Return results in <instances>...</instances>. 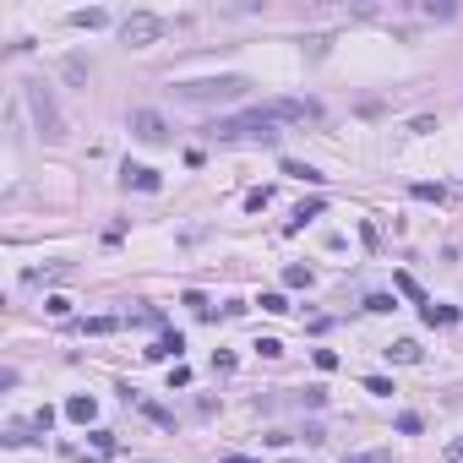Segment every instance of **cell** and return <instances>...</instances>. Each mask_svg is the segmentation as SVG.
Listing matches in <instances>:
<instances>
[{
    "label": "cell",
    "mask_w": 463,
    "mask_h": 463,
    "mask_svg": "<svg viewBox=\"0 0 463 463\" xmlns=\"http://www.w3.org/2000/svg\"><path fill=\"white\" fill-rule=\"evenodd\" d=\"M27 109H33V126L44 142H66V115H60L49 82H27Z\"/></svg>",
    "instance_id": "3"
},
{
    "label": "cell",
    "mask_w": 463,
    "mask_h": 463,
    "mask_svg": "<svg viewBox=\"0 0 463 463\" xmlns=\"http://www.w3.org/2000/svg\"><path fill=\"white\" fill-rule=\"evenodd\" d=\"M131 137L137 142H169V126H163V115H153V109H131Z\"/></svg>",
    "instance_id": "6"
},
{
    "label": "cell",
    "mask_w": 463,
    "mask_h": 463,
    "mask_svg": "<svg viewBox=\"0 0 463 463\" xmlns=\"http://www.w3.org/2000/svg\"><path fill=\"white\" fill-rule=\"evenodd\" d=\"M316 213H321V196H316V202H300V207H295V218H289V234L300 229V224H310Z\"/></svg>",
    "instance_id": "15"
},
{
    "label": "cell",
    "mask_w": 463,
    "mask_h": 463,
    "mask_svg": "<svg viewBox=\"0 0 463 463\" xmlns=\"http://www.w3.org/2000/svg\"><path fill=\"white\" fill-rule=\"evenodd\" d=\"M120 38H126L131 49H142V44H153V38H163V16H153V11H137V16H126V27H120Z\"/></svg>",
    "instance_id": "5"
},
{
    "label": "cell",
    "mask_w": 463,
    "mask_h": 463,
    "mask_svg": "<svg viewBox=\"0 0 463 463\" xmlns=\"http://www.w3.org/2000/svg\"><path fill=\"white\" fill-rule=\"evenodd\" d=\"M218 463H262V458H245V453H224Z\"/></svg>",
    "instance_id": "32"
},
{
    "label": "cell",
    "mask_w": 463,
    "mask_h": 463,
    "mask_svg": "<svg viewBox=\"0 0 463 463\" xmlns=\"http://www.w3.org/2000/svg\"><path fill=\"white\" fill-rule=\"evenodd\" d=\"M0 442H5V447H27V442H33V431H27V425H11Z\"/></svg>",
    "instance_id": "24"
},
{
    "label": "cell",
    "mask_w": 463,
    "mask_h": 463,
    "mask_svg": "<svg viewBox=\"0 0 463 463\" xmlns=\"http://www.w3.org/2000/svg\"><path fill=\"white\" fill-rule=\"evenodd\" d=\"M414 196H420V202H447V185H431V180H420V185H414Z\"/></svg>",
    "instance_id": "18"
},
{
    "label": "cell",
    "mask_w": 463,
    "mask_h": 463,
    "mask_svg": "<svg viewBox=\"0 0 463 463\" xmlns=\"http://www.w3.org/2000/svg\"><path fill=\"white\" fill-rule=\"evenodd\" d=\"M360 387H365L371 398H392V392H398V387L387 382V376H365V382H360Z\"/></svg>",
    "instance_id": "22"
},
{
    "label": "cell",
    "mask_w": 463,
    "mask_h": 463,
    "mask_svg": "<svg viewBox=\"0 0 463 463\" xmlns=\"http://www.w3.org/2000/svg\"><path fill=\"white\" fill-rule=\"evenodd\" d=\"M447 463H463V436H458V442H447Z\"/></svg>",
    "instance_id": "31"
},
{
    "label": "cell",
    "mask_w": 463,
    "mask_h": 463,
    "mask_svg": "<svg viewBox=\"0 0 463 463\" xmlns=\"http://www.w3.org/2000/svg\"><path fill=\"white\" fill-rule=\"evenodd\" d=\"M44 310H49V316H71V300H66V295H49Z\"/></svg>",
    "instance_id": "28"
},
{
    "label": "cell",
    "mask_w": 463,
    "mask_h": 463,
    "mask_svg": "<svg viewBox=\"0 0 463 463\" xmlns=\"http://www.w3.org/2000/svg\"><path fill=\"white\" fill-rule=\"evenodd\" d=\"M420 316H425L431 327H453V321H458V306H420Z\"/></svg>",
    "instance_id": "12"
},
{
    "label": "cell",
    "mask_w": 463,
    "mask_h": 463,
    "mask_svg": "<svg viewBox=\"0 0 463 463\" xmlns=\"http://www.w3.org/2000/svg\"><path fill=\"white\" fill-rule=\"evenodd\" d=\"M392 289H398L403 300H420V306H431V300H425V289H420V284H414L409 273H392Z\"/></svg>",
    "instance_id": "13"
},
{
    "label": "cell",
    "mask_w": 463,
    "mask_h": 463,
    "mask_svg": "<svg viewBox=\"0 0 463 463\" xmlns=\"http://www.w3.org/2000/svg\"><path fill=\"white\" fill-rule=\"evenodd\" d=\"M316 371H338V349H316Z\"/></svg>",
    "instance_id": "29"
},
{
    "label": "cell",
    "mask_w": 463,
    "mask_h": 463,
    "mask_svg": "<svg viewBox=\"0 0 463 463\" xmlns=\"http://www.w3.org/2000/svg\"><path fill=\"white\" fill-rule=\"evenodd\" d=\"M284 174H295V180H306V185H321V180H327L321 169H310V163H300V158H284Z\"/></svg>",
    "instance_id": "11"
},
{
    "label": "cell",
    "mask_w": 463,
    "mask_h": 463,
    "mask_svg": "<svg viewBox=\"0 0 463 463\" xmlns=\"http://www.w3.org/2000/svg\"><path fill=\"white\" fill-rule=\"evenodd\" d=\"M120 180H126L131 191H148V196H153V191H163V174H158V169H148V163H126V169H120Z\"/></svg>",
    "instance_id": "7"
},
{
    "label": "cell",
    "mask_w": 463,
    "mask_h": 463,
    "mask_svg": "<svg viewBox=\"0 0 463 463\" xmlns=\"http://www.w3.org/2000/svg\"><path fill=\"white\" fill-rule=\"evenodd\" d=\"M71 22H77V27H104L109 11H98V5H93V11H71Z\"/></svg>",
    "instance_id": "17"
},
{
    "label": "cell",
    "mask_w": 463,
    "mask_h": 463,
    "mask_svg": "<svg viewBox=\"0 0 463 463\" xmlns=\"http://www.w3.org/2000/svg\"><path fill=\"white\" fill-rule=\"evenodd\" d=\"M207 137H218V142H262V148H278V126L262 115V109H245V115H218L213 126H207Z\"/></svg>",
    "instance_id": "1"
},
{
    "label": "cell",
    "mask_w": 463,
    "mask_h": 463,
    "mask_svg": "<svg viewBox=\"0 0 463 463\" xmlns=\"http://www.w3.org/2000/svg\"><path fill=\"white\" fill-rule=\"evenodd\" d=\"M284 284H289V289H310V267L289 262V267H284Z\"/></svg>",
    "instance_id": "14"
},
{
    "label": "cell",
    "mask_w": 463,
    "mask_h": 463,
    "mask_svg": "<svg viewBox=\"0 0 463 463\" xmlns=\"http://www.w3.org/2000/svg\"><path fill=\"white\" fill-rule=\"evenodd\" d=\"M267 202H273V191H267V185H256V191H245V213H262Z\"/></svg>",
    "instance_id": "19"
},
{
    "label": "cell",
    "mask_w": 463,
    "mask_h": 463,
    "mask_svg": "<svg viewBox=\"0 0 463 463\" xmlns=\"http://www.w3.org/2000/svg\"><path fill=\"white\" fill-rule=\"evenodd\" d=\"M169 93L185 98V104H234V98L251 93V82L245 77H196V82H174Z\"/></svg>",
    "instance_id": "2"
},
{
    "label": "cell",
    "mask_w": 463,
    "mask_h": 463,
    "mask_svg": "<svg viewBox=\"0 0 463 463\" xmlns=\"http://www.w3.org/2000/svg\"><path fill=\"white\" fill-rule=\"evenodd\" d=\"M180 349H185V338H180V332H163L153 349H142V354H148V360H169V354H180Z\"/></svg>",
    "instance_id": "9"
},
{
    "label": "cell",
    "mask_w": 463,
    "mask_h": 463,
    "mask_svg": "<svg viewBox=\"0 0 463 463\" xmlns=\"http://www.w3.org/2000/svg\"><path fill=\"white\" fill-rule=\"evenodd\" d=\"M115 327H120L115 316H87V321H82V332H93V338H104V332H115Z\"/></svg>",
    "instance_id": "16"
},
{
    "label": "cell",
    "mask_w": 463,
    "mask_h": 463,
    "mask_svg": "<svg viewBox=\"0 0 463 463\" xmlns=\"http://www.w3.org/2000/svg\"><path fill=\"white\" fill-rule=\"evenodd\" d=\"M60 71H66V82H87V60H77V55H71Z\"/></svg>",
    "instance_id": "26"
},
{
    "label": "cell",
    "mask_w": 463,
    "mask_h": 463,
    "mask_svg": "<svg viewBox=\"0 0 463 463\" xmlns=\"http://www.w3.org/2000/svg\"><path fill=\"white\" fill-rule=\"evenodd\" d=\"M343 463H398V458H392V447H376V453H354V458H343Z\"/></svg>",
    "instance_id": "23"
},
{
    "label": "cell",
    "mask_w": 463,
    "mask_h": 463,
    "mask_svg": "<svg viewBox=\"0 0 463 463\" xmlns=\"http://www.w3.org/2000/svg\"><path fill=\"white\" fill-rule=\"evenodd\" d=\"M93 414H98V403H93L87 392H77V398H66V420H77V425H93Z\"/></svg>",
    "instance_id": "8"
},
{
    "label": "cell",
    "mask_w": 463,
    "mask_h": 463,
    "mask_svg": "<svg viewBox=\"0 0 463 463\" xmlns=\"http://www.w3.org/2000/svg\"><path fill=\"white\" fill-rule=\"evenodd\" d=\"M93 447H98L104 458H115V453H120V442H115V431H93Z\"/></svg>",
    "instance_id": "21"
},
{
    "label": "cell",
    "mask_w": 463,
    "mask_h": 463,
    "mask_svg": "<svg viewBox=\"0 0 463 463\" xmlns=\"http://www.w3.org/2000/svg\"><path fill=\"white\" fill-rule=\"evenodd\" d=\"M273 126H295V120H321V104L316 98H267V104H256Z\"/></svg>",
    "instance_id": "4"
},
{
    "label": "cell",
    "mask_w": 463,
    "mask_h": 463,
    "mask_svg": "<svg viewBox=\"0 0 463 463\" xmlns=\"http://www.w3.org/2000/svg\"><path fill=\"white\" fill-rule=\"evenodd\" d=\"M142 409L153 414V420H158V425H163V431H174V414H169V409H158V403H148V398H142Z\"/></svg>",
    "instance_id": "27"
},
{
    "label": "cell",
    "mask_w": 463,
    "mask_h": 463,
    "mask_svg": "<svg viewBox=\"0 0 463 463\" xmlns=\"http://www.w3.org/2000/svg\"><path fill=\"white\" fill-rule=\"evenodd\" d=\"M262 310H273V316H284V310H289V300H284V295H262Z\"/></svg>",
    "instance_id": "30"
},
{
    "label": "cell",
    "mask_w": 463,
    "mask_h": 463,
    "mask_svg": "<svg viewBox=\"0 0 463 463\" xmlns=\"http://www.w3.org/2000/svg\"><path fill=\"white\" fill-rule=\"evenodd\" d=\"M387 360H398V365H414V360H420V343H414V338H398V343H387Z\"/></svg>",
    "instance_id": "10"
},
{
    "label": "cell",
    "mask_w": 463,
    "mask_h": 463,
    "mask_svg": "<svg viewBox=\"0 0 463 463\" xmlns=\"http://www.w3.org/2000/svg\"><path fill=\"white\" fill-rule=\"evenodd\" d=\"M365 310H376V316H387V310H398V300H392V295H365Z\"/></svg>",
    "instance_id": "25"
},
{
    "label": "cell",
    "mask_w": 463,
    "mask_h": 463,
    "mask_svg": "<svg viewBox=\"0 0 463 463\" xmlns=\"http://www.w3.org/2000/svg\"><path fill=\"white\" fill-rule=\"evenodd\" d=\"M392 425H398V431H403V436H420V425H425V420H420V414H414V409H403V414H398V420H392Z\"/></svg>",
    "instance_id": "20"
}]
</instances>
